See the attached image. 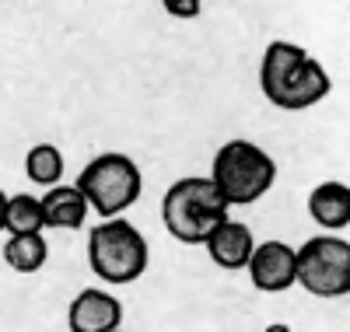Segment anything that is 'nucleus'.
I'll use <instances>...</instances> for the list:
<instances>
[{
	"instance_id": "obj_1",
	"label": "nucleus",
	"mask_w": 350,
	"mask_h": 332,
	"mask_svg": "<svg viewBox=\"0 0 350 332\" xmlns=\"http://www.w3.org/2000/svg\"><path fill=\"white\" fill-rule=\"evenodd\" d=\"M259 87L270 105L284 112H305L329 95V74L298 42H270L259 64Z\"/></svg>"
},
{
	"instance_id": "obj_2",
	"label": "nucleus",
	"mask_w": 350,
	"mask_h": 332,
	"mask_svg": "<svg viewBox=\"0 0 350 332\" xmlns=\"http://www.w3.org/2000/svg\"><path fill=\"white\" fill-rule=\"evenodd\" d=\"M231 203L221 196V189L214 186V178H179L172 182L165 199H161V221L168 227V234L183 245H203L217 224L228 221Z\"/></svg>"
},
{
	"instance_id": "obj_3",
	"label": "nucleus",
	"mask_w": 350,
	"mask_h": 332,
	"mask_svg": "<svg viewBox=\"0 0 350 332\" xmlns=\"http://www.w3.org/2000/svg\"><path fill=\"white\" fill-rule=\"evenodd\" d=\"M148 238H144L130 221L109 217L105 224H95L88 231V266L105 283H133L148 273Z\"/></svg>"
},
{
	"instance_id": "obj_4",
	"label": "nucleus",
	"mask_w": 350,
	"mask_h": 332,
	"mask_svg": "<svg viewBox=\"0 0 350 332\" xmlns=\"http://www.w3.org/2000/svg\"><path fill=\"white\" fill-rule=\"evenodd\" d=\"M211 178L231 206H249L277 182V161L252 140H228L214 154Z\"/></svg>"
},
{
	"instance_id": "obj_5",
	"label": "nucleus",
	"mask_w": 350,
	"mask_h": 332,
	"mask_svg": "<svg viewBox=\"0 0 350 332\" xmlns=\"http://www.w3.org/2000/svg\"><path fill=\"white\" fill-rule=\"evenodd\" d=\"M77 189L84 193L88 206L95 210L98 217H120L123 210H130L144 189L140 168L130 154H120V150H105V154L92 158L81 175H77Z\"/></svg>"
},
{
	"instance_id": "obj_6",
	"label": "nucleus",
	"mask_w": 350,
	"mask_h": 332,
	"mask_svg": "<svg viewBox=\"0 0 350 332\" xmlns=\"http://www.w3.org/2000/svg\"><path fill=\"white\" fill-rule=\"evenodd\" d=\"M298 283L312 297L350 294V241L336 234H315L298 249Z\"/></svg>"
},
{
	"instance_id": "obj_7",
	"label": "nucleus",
	"mask_w": 350,
	"mask_h": 332,
	"mask_svg": "<svg viewBox=\"0 0 350 332\" xmlns=\"http://www.w3.org/2000/svg\"><path fill=\"white\" fill-rule=\"evenodd\" d=\"M249 280L262 294H284L287 287L298 283V249L287 241H262L249 255Z\"/></svg>"
},
{
	"instance_id": "obj_8",
	"label": "nucleus",
	"mask_w": 350,
	"mask_h": 332,
	"mask_svg": "<svg viewBox=\"0 0 350 332\" xmlns=\"http://www.w3.org/2000/svg\"><path fill=\"white\" fill-rule=\"evenodd\" d=\"M123 322V305L109 290L88 287L81 290L67 308V329L70 332H112Z\"/></svg>"
},
{
	"instance_id": "obj_9",
	"label": "nucleus",
	"mask_w": 350,
	"mask_h": 332,
	"mask_svg": "<svg viewBox=\"0 0 350 332\" xmlns=\"http://www.w3.org/2000/svg\"><path fill=\"white\" fill-rule=\"evenodd\" d=\"M203 245H207L214 266L228 269V273H235V269H245V266H249V255H252V249H256V241H252L249 224L228 217L224 224L214 227V234L203 241Z\"/></svg>"
},
{
	"instance_id": "obj_10",
	"label": "nucleus",
	"mask_w": 350,
	"mask_h": 332,
	"mask_svg": "<svg viewBox=\"0 0 350 332\" xmlns=\"http://www.w3.org/2000/svg\"><path fill=\"white\" fill-rule=\"evenodd\" d=\"M88 199L77 186H64L56 182L46 189L42 196V217H46V227H64V231H77L84 227V217H88Z\"/></svg>"
},
{
	"instance_id": "obj_11",
	"label": "nucleus",
	"mask_w": 350,
	"mask_h": 332,
	"mask_svg": "<svg viewBox=\"0 0 350 332\" xmlns=\"http://www.w3.org/2000/svg\"><path fill=\"white\" fill-rule=\"evenodd\" d=\"M308 217L326 231H343L350 224V186L343 182L315 186L308 196Z\"/></svg>"
},
{
	"instance_id": "obj_12",
	"label": "nucleus",
	"mask_w": 350,
	"mask_h": 332,
	"mask_svg": "<svg viewBox=\"0 0 350 332\" xmlns=\"http://www.w3.org/2000/svg\"><path fill=\"white\" fill-rule=\"evenodd\" d=\"M0 255H4V262L14 269V273H39V269L46 266L49 259V245L42 231H28V234H11L8 245L0 249Z\"/></svg>"
},
{
	"instance_id": "obj_13",
	"label": "nucleus",
	"mask_w": 350,
	"mask_h": 332,
	"mask_svg": "<svg viewBox=\"0 0 350 332\" xmlns=\"http://www.w3.org/2000/svg\"><path fill=\"white\" fill-rule=\"evenodd\" d=\"M25 171L36 186H56L64 178V154L56 143H36L32 150L25 154Z\"/></svg>"
},
{
	"instance_id": "obj_14",
	"label": "nucleus",
	"mask_w": 350,
	"mask_h": 332,
	"mask_svg": "<svg viewBox=\"0 0 350 332\" xmlns=\"http://www.w3.org/2000/svg\"><path fill=\"white\" fill-rule=\"evenodd\" d=\"M46 217H42V199L39 196H8V214H4V231L8 234H28V231H42Z\"/></svg>"
},
{
	"instance_id": "obj_15",
	"label": "nucleus",
	"mask_w": 350,
	"mask_h": 332,
	"mask_svg": "<svg viewBox=\"0 0 350 332\" xmlns=\"http://www.w3.org/2000/svg\"><path fill=\"white\" fill-rule=\"evenodd\" d=\"M161 8H165L172 18H183V21H189V18H200V11H203V0H161Z\"/></svg>"
},
{
	"instance_id": "obj_16",
	"label": "nucleus",
	"mask_w": 350,
	"mask_h": 332,
	"mask_svg": "<svg viewBox=\"0 0 350 332\" xmlns=\"http://www.w3.org/2000/svg\"><path fill=\"white\" fill-rule=\"evenodd\" d=\"M4 214H8V193L0 189V231H4Z\"/></svg>"
},
{
	"instance_id": "obj_17",
	"label": "nucleus",
	"mask_w": 350,
	"mask_h": 332,
	"mask_svg": "<svg viewBox=\"0 0 350 332\" xmlns=\"http://www.w3.org/2000/svg\"><path fill=\"white\" fill-rule=\"evenodd\" d=\"M262 332H291L284 322H273V325H267V329H262Z\"/></svg>"
},
{
	"instance_id": "obj_18",
	"label": "nucleus",
	"mask_w": 350,
	"mask_h": 332,
	"mask_svg": "<svg viewBox=\"0 0 350 332\" xmlns=\"http://www.w3.org/2000/svg\"><path fill=\"white\" fill-rule=\"evenodd\" d=\"M112 332H123V329H112Z\"/></svg>"
}]
</instances>
